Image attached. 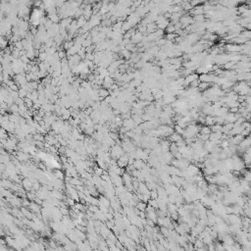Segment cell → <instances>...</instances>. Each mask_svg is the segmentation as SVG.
<instances>
[{
	"label": "cell",
	"mask_w": 251,
	"mask_h": 251,
	"mask_svg": "<svg viewBox=\"0 0 251 251\" xmlns=\"http://www.w3.org/2000/svg\"><path fill=\"white\" fill-rule=\"evenodd\" d=\"M198 79V75L197 74H189L188 76H186L185 77V84H183V85H187V84H190L191 82H192L193 81H195V80Z\"/></svg>",
	"instance_id": "7a4b0ae2"
},
{
	"label": "cell",
	"mask_w": 251,
	"mask_h": 251,
	"mask_svg": "<svg viewBox=\"0 0 251 251\" xmlns=\"http://www.w3.org/2000/svg\"><path fill=\"white\" fill-rule=\"evenodd\" d=\"M209 86H210V84H208V82H200L197 89H200V90H204V91H205V90H207L209 89Z\"/></svg>",
	"instance_id": "8992f818"
},
{
	"label": "cell",
	"mask_w": 251,
	"mask_h": 251,
	"mask_svg": "<svg viewBox=\"0 0 251 251\" xmlns=\"http://www.w3.org/2000/svg\"><path fill=\"white\" fill-rule=\"evenodd\" d=\"M225 47H226V49L229 52H231L232 54L241 52V45H237V44H234V43H229V44H227Z\"/></svg>",
	"instance_id": "6da1fadb"
},
{
	"label": "cell",
	"mask_w": 251,
	"mask_h": 251,
	"mask_svg": "<svg viewBox=\"0 0 251 251\" xmlns=\"http://www.w3.org/2000/svg\"><path fill=\"white\" fill-rule=\"evenodd\" d=\"M204 124L207 127H212L213 125L216 124L215 122V117H212V116H207V117L204 118Z\"/></svg>",
	"instance_id": "277c9868"
},
{
	"label": "cell",
	"mask_w": 251,
	"mask_h": 251,
	"mask_svg": "<svg viewBox=\"0 0 251 251\" xmlns=\"http://www.w3.org/2000/svg\"><path fill=\"white\" fill-rule=\"evenodd\" d=\"M243 138H244V136H242L241 134H235V136H234V138H232V143H234V144H239V143H240V142L242 141Z\"/></svg>",
	"instance_id": "5b68a950"
},
{
	"label": "cell",
	"mask_w": 251,
	"mask_h": 251,
	"mask_svg": "<svg viewBox=\"0 0 251 251\" xmlns=\"http://www.w3.org/2000/svg\"><path fill=\"white\" fill-rule=\"evenodd\" d=\"M165 30H166L167 33H175L176 32V28H175L174 25H173V24H169Z\"/></svg>",
	"instance_id": "ba28073f"
},
{
	"label": "cell",
	"mask_w": 251,
	"mask_h": 251,
	"mask_svg": "<svg viewBox=\"0 0 251 251\" xmlns=\"http://www.w3.org/2000/svg\"><path fill=\"white\" fill-rule=\"evenodd\" d=\"M190 13H191V14L194 15V16H199V15H203V14H204L203 7H202V6L193 7V8L190 10Z\"/></svg>",
	"instance_id": "3957f363"
},
{
	"label": "cell",
	"mask_w": 251,
	"mask_h": 251,
	"mask_svg": "<svg viewBox=\"0 0 251 251\" xmlns=\"http://www.w3.org/2000/svg\"><path fill=\"white\" fill-rule=\"evenodd\" d=\"M201 133L209 136V134L211 133V128H210V127H207V126L202 127V128H201Z\"/></svg>",
	"instance_id": "52a82bcc"
}]
</instances>
